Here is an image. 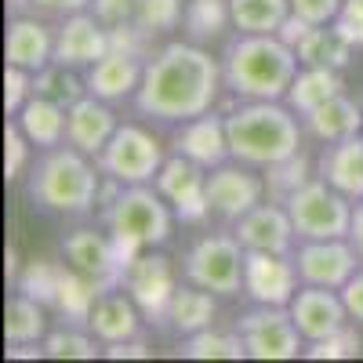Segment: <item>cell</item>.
<instances>
[{"label":"cell","instance_id":"obj_38","mask_svg":"<svg viewBox=\"0 0 363 363\" xmlns=\"http://www.w3.org/2000/svg\"><path fill=\"white\" fill-rule=\"evenodd\" d=\"M178 18H182V0H138L135 4V22L149 37L174 29Z\"/></svg>","mask_w":363,"mask_h":363},{"label":"cell","instance_id":"obj_19","mask_svg":"<svg viewBox=\"0 0 363 363\" xmlns=\"http://www.w3.org/2000/svg\"><path fill=\"white\" fill-rule=\"evenodd\" d=\"M116 128L120 124H116L113 109L95 95H84L80 102L66 109V142L87 157H99L109 145V138L116 135Z\"/></svg>","mask_w":363,"mask_h":363},{"label":"cell","instance_id":"obj_48","mask_svg":"<svg viewBox=\"0 0 363 363\" xmlns=\"http://www.w3.org/2000/svg\"><path fill=\"white\" fill-rule=\"evenodd\" d=\"M106 356H109V359H145L149 349H145V342L128 338V342H113V345H106Z\"/></svg>","mask_w":363,"mask_h":363},{"label":"cell","instance_id":"obj_29","mask_svg":"<svg viewBox=\"0 0 363 363\" xmlns=\"http://www.w3.org/2000/svg\"><path fill=\"white\" fill-rule=\"evenodd\" d=\"M298 58H301V66H330V69H342L349 62V51L352 44L338 33V26L335 22H323V26H313L306 40H301L298 48Z\"/></svg>","mask_w":363,"mask_h":363},{"label":"cell","instance_id":"obj_40","mask_svg":"<svg viewBox=\"0 0 363 363\" xmlns=\"http://www.w3.org/2000/svg\"><path fill=\"white\" fill-rule=\"evenodd\" d=\"M44 352L51 359H95V342L80 330H51L44 338Z\"/></svg>","mask_w":363,"mask_h":363},{"label":"cell","instance_id":"obj_7","mask_svg":"<svg viewBox=\"0 0 363 363\" xmlns=\"http://www.w3.org/2000/svg\"><path fill=\"white\" fill-rule=\"evenodd\" d=\"M244 258H247V251L236 240V233L233 236H225V233L203 236L193 244V251L186 258V277H189V284H196L211 294L229 298L244 287Z\"/></svg>","mask_w":363,"mask_h":363},{"label":"cell","instance_id":"obj_4","mask_svg":"<svg viewBox=\"0 0 363 363\" xmlns=\"http://www.w3.org/2000/svg\"><path fill=\"white\" fill-rule=\"evenodd\" d=\"M106 225L116 244L120 265H131L142 251L160 247L171 236V207L160 193L145 186H128L120 189L106 211Z\"/></svg>","mask_w":363,"mask_h":363},{"label":"cell","instance_id":"obj_15","mask_svg":"<svg viewBox=\"0 0 363 363\" xmlns=\"http://www.w3.org/2000/svg\"><path fill=\"white\" fill-rule=\"evenodd\" d=\"M207 203L211 215H218L225 222H240L251 207L262 203V182L236 164H218L207 174Z\"/></svg>","mask_w":363,"mask_h":363},{"label":"cell","instance_id":"obj_25","mask_svg":"<svg viewBox=\"0 0 363 363\" xmlns=\"http://www.w3.org/2000/svg\"><path fill=\"white\" fill-rule=\"evenodd\" d=\"M306 128L320 142H342V138L359 135L363 109L356 102H349L345 95H335V99H327L323 106H316L313 113H306Z\"/></svg>","mask_w":363,"mask_h":363},{"label":"cell","instance_id":"obj_39","mask_svg":"<svg viewBox=\"0 0 363 363\" xmlns=\"http://www.w3.org/2000/svg\"><path fill=\"white\" fill-rule=\"evenodd\" d=\"M359 352H363V342L349 323L342 330H335V335L320 338V342H309V349H306L309 359H352Z\"/></svg>","mask_w":363,"mask_h":363},{"label":"cell","instance_id":"obj_52","mask_svg":"<svg viewBox=\"0 0 363 363\" xmlns=\"http://www.w3.org/2000/svg\"><path fill=\"white\" fill-rule=\"evenodd\" d=\"M4 269H8V277H11V280L18 277V258H15V251H8V262H4Z\"/></svg>","mask_w":363,"mask_h":363},{"label":"cell","instance_id":"obj_37","mask_svg":"<svg viewBox=\"0 0 363 363\" xmlns=\"http://www.w3.org/2000/svg\"><path fill=\"white\" fill-rule=\"evenodd\" d=\"M33 95H44V99H51V102H58V106H66V109H69L73 102L84 99V87H80V80H77L73 73H66V66L51 62L48 69L37 73V80H33Z\"/></svg>","mask_w":363,"mask_h":363},{"label":"cell","instance_id":"obj_14","mask_svg":"<svg viewBox=\"0 0 363 363\" xmlns=\"http://www.w3.org/2000/svg\"><path fill=\"white\" fill-rule=\"evenodd\" d=\"M62 255L77 272L91 277L102 291H113L116 284H124V265H120L113 236H106V233H95V229L69 233L62 240Z\"/></svg>","mask_w":363,"mask_h":363},{"label":"cell","instance_id":"obj_8","mask_svg":"<svg viewBox=\"0 0 363 363\" xmlns=\"http://www.w3.org/2000/svg\"><path fill=\"white\" fill-rule=\"evenodd\" d=\"M164 149L160 142L135 128V124H124L116 128V135L109 138V145L99 153V167L102 174H109L116 186H145L149 178H157V171L164 167Z\"/></svg>","mask_w":363,"mask_h":363},{"label":"cell","instance_id":"obj_47","mask_svg":"<svg viewBox=\"0 0 363 363\" xmlns=\"http://www.w3.org/2000/svg\"><path fill=\"white\" fill-rule=\"evenodd\" d=\"M342 301H345L349 316L363 323V272H356V277L342 287Z\"/></svg>","mask_w":363,"mask_h":363},{"label":"cell","instance_id":"obj_35","mask_svg":"<svg viewBox=\"0 0 363 363\" xmlns=\"http://www.w3.org/2000/svg\"><path fill=\"white\" fill-rule=\"evenodd\" d=\"M265 174H269V178H265V182H269V193L284 203L298 186H306V182L313 178V164L301 157V153H291V157H284V160H277V164H269Z\"/></svg>","mask_w":363,"mask_h":363},{"label":"cell","instance_id":"obj_1","mask_svg":"<svg viewBox=\"0 0 363 363\" xmlns=\"http://www.w3.org/2000/svg\"><path fill=\"white\" fill-rule=\"evenodd\" d=\"M222 69L196 44H167L145 62L142 84L135 91V106L145 116L160 120H193L211 113L218 99Z\"/></svg>","mask_w":363,"mask_h":363},{"label":"cell","instance_id":"obj_43","mask_svg":"<svg viewBox=\"0 0 363 363\" xmlns=\"http://www.w3.org/2000/svg\"><path fill=\"white\" fill-rule=\"evenodd\" d=\"M335 26H338V33L352 48H363V0H345L338 18H335Z\"/></svg>","mask_w":363,"mask_h":363},{"label":"cell","instance_id":"obj_10","mask_svg":"<svg viewBox=\"0 0 363 363\" xmlns=\"http://www.w3.org/2000/svg\"><path fill=\"white\" fill-rule=\"evenodd\" d=\"M157 193L171 203V211L182 222H203L211 215L207 203V167H200L189 157H167L164 167L157 171Z\"/></svg>","mask_w":363,"mask_h":363},{"label":"cell","instance_id":"obj_3","mask_svg":"<svg viewBox=\"0 0 363 363\" xmlns=\"http://www.w3.org/2000/svg\"><path fill=\"white\" fill-rule=\"evenodd\" d=\"M225 135H229V153L240 164L251 167H269L291 153H298L301 131L291 109L280 102H262L247 99V106H240L225 116Z\"/></svg>","mask_w":363,"mask_h":363},{"label":"cell","instance_id":"obj_5","mask_svg":"<svg viewBox=\"0 0 363 363\" xmlns=\"http://www.w3.org/2000/svg\"><path fill=\"white\" fill-rule=\"evenodd\" d=\"M80 149H51L29 178V196L58 215H84L99 200V174Z\"/></svg>","mask_w":363,"mask_h":363},{"label":"cell","instance_id":"obj_13","mask_svg":"<svg viewBox=\"0 0 363 363\" xmlns=\"http://www.w3.org/2000/svg\"><path fill=\"white\" fill-rule=\"evenodd\" d=\"M298 265L287 255L272 251H247L244 258V291L258 306H291L298 294Z\"/></svg>","mask_w":363,"mask_h":363},{"label":"cell","instance_id":"obj_2","mask_svg":"<svg viewBox=\"0 0 363 363\" xmlns=\"http://www.w3.org/2000/svg\"><path fill=\"white\" fill-rule=\"evenodd\" d=\"M298 51L277 33H240L222 58V80L240 99L280 102L298 77Z\"/></svg>","mask_w":363,"mask_h":363},{"label":"cell","instance_id":"obj_22","mask_svg":"<svg viewBox=\"0 0 363 363\" xmlns=\"http://www.w3.org/2000/svg\"><path fill=\"white\" fill-rule=\"evenodd\" d=\"M55 62V33L37 22L18 15L8 26V66H22L29 73H40Z\"/></svg>","mask_w":363,"mask_h":363},{"label":"cell","instance_id":"obj_50","mask_svg":"<svg viewBox=\"0 0 363 363\" xmlns=\"http://www.w3.org/2000/svg\"><path fill=\"white\" fill-rule=\"evenodd\" d=\"M349 240H352L356 255L363 258V200H359V203H356V211H352V229H349Z\"/></svg>","mask_w":363,"mask_h":363},{"label":"cell","instance_id":"obj_9","mask_svg":"<svg viewBox=\"0 0 363 363\" xmlns=\"http://www.w3.org/2000/svg\"><path fill=\"white\" fill-rule=\"evenodd\" d=\"M240 338L247 345L251 359H294L301 349V330L287 306H262L240 316Z\"/></svg>","mask_w":363,"mask_h":363},{"label":"cell","instance_id":"obj_46","mask_svg":"<svg viewBox=\"0 0 363 363\" xmlns=\"http://www.w3.org/2000/svg\"><path fill=\"white\" fill-rule=\"evenodd\" d=\"M309 29H313V22L309 18H301V15H287V22L277 29V37L284 40V44H291V48H298L301 40H306V33H309Z\"/></svg>","mask_w":363,"mask_h":363},{"label":"cell","instance_id":"obj_20","mask_svg":"<svg viewBox=\"0 0 363 363\" xmlns=\"http://www.w3.org/2000/svg\"><path fill=\"white\" fill-rule=\"evenodd\" d=\"M174 153L196 160L200 167H218L225 164L229 153V135H225V120L215 113H200L193 120H182V131L174 135Z\"/></svg>","mask_w":363,"mask_h":363},{"label":"cell","instance_id":"obj_34","mask_svg":"<svg viewBox=\"0 0 363 363\" xmlns=\"http://www.w3.org/2000/svg\"><path fill=\"white\" fill-rule=\"evenodd\" d=\"M182 356L189 359H244L247 356V345L244 338L236 335H218V330H196V335H189V342L182 345Z\"/></svg>","mask_w":363,"mask_h":363},{"label":"cell","instance_id":"obj_27","mask_svg":"<svg viewBox=\"0 0 363 363\" xmlns=\"http://www.w3.org/2000/svg\"><path fill=\"white\" fill-rule=\"evenodd\" d=\"M218 316V301L211 291L203 287H178L171 306H167V320L171 327L178 330V335H196V330H207L211 323H215Z\"/></svg>","mask_w":363,"mask_h":363},{"label":"cell","instance_id":"obj_17","mask_svg":"<svg viewBox=\"0 0 363 363\" xmlns=\"http://www.w3.org/2000/svg\"><path fill=\"white\" fill-rule=\"evenodd\" d=\"M287 309L306 342H320L327 335H335V330L345 327V316H349L342 294H335L330 287H313V284H306V291H298Z\"/></svg>","mask_w":363,"mask_h":363},{"label":"cell","instance_id":"obj_45","mask_svg":"<svg viewBox=\"0 0 363 363\" xmlns=\"http://www.w3.org/2000/svg\"><path fill=\"white\" fill-rule=\"evenodd\" d=\"M135 4H138V0H91V8H95V18L106 22V26L131 22V18H135Z\"/></svg>","mask_w":363,"mask_h":363},{"label":"cell","instance_id":"obj_49","mask_svg":"<svg viewBox=\"0 0 363 363\" xmlns=\"http://www.w3.org/2000/svg\"><path fill=\"white\" fill-rule=\"evenodd\" d=\"M91 4V0H33V8L48 11V15H77Z\"/></svg>","mask_w":363,"mask_h":363},{"label":"cell","instance_id":"obj_51","mask_svg":"<svg viewBox=\"0 0 363 363\" xmlns=\"http://www.w3.org/2000/svg\"><path fill=\"white\" fill-rule=\"evenodd\" d=\"M8 356H11V359H40V356H48V352H44V345H37V342H22V345H11Z\"/></svg>","mask_w":363,"mask_h":363},{"label":"cell","instance_id":"obj_16","mask_svg":"<svg viewBox=\"0 0 363 363\" xmlns=\"http://www.w3.org/2000/svg\"><path fill=\"white\" fill-rule=\"evenodd\" d=\"M106 22H99L95 15H66V22L55 29V62L66 69H80V66H95L99 58L109 51V29H102Z\"/></svg>","mask_w":363,"mask_h":363},{"label":"cell","instance_id":"obj_12","mask_svg":"<svg viewBox=\"0 0 363 363\" xmlns=\"http://www.w3.org/2000/svg\"><path fill=\"white\" fill-rule=\"evenodd\" d=\"M124 287L131 291L135 306L149 316V320H167V306L178 291L174 284V269L164 255H149L142 251L128 269H124Z\"/></svg>","mask_w":363,"mask_h":363},{"label":"cell","instance_id":"obj_33","mask_svg":"<svg viewBox=\"0 0 363 363\" xmlns=\"http://www.w3.org/2000/svg\"><path fill=\"white\" fill-rule=\"evenodd\" d=\"M62 272H66V265L37 258V262H29L15 277V287L22 294H29V298H37L40 306H55V294H58V284H62Z\"/></svg>","mask_w":363,"mask_h":363},{"label":"cell","instance_id":"obj_23","mask_svg":"<svg viewBox=\"0 0 363 363\" xmlns=\"http://www.w3.org/2000/svg\"><path fill=\"white\" fill-rule=\"evenodd\" d=\"M320 178L349 200H363V138L352 135L342 142H327L320 157Z\"/></svg>","mask_w":363,"mask_h":363},{"label":"cell","instance_id":"obj_32","mask_svg":"<svg viewBox=\"0 0 363 363\" xmlns=\"http://www.w3.org/2000/svg\"><path fill=\"white\" fill-rule=\"evenodd\" d=\"M48 330V320H44V306L37 298H29L18 291V298L8 301V309H4V338L11 345H22V342H40L48 338L44 335Z\"/></svg>","mask_w":363,"mask_h":363},{"label":"cell","instance_id":"obj_28","mask_svg":"<svg viewBox=\"0 0 363 363\" xmlns=\"http://www.w3.org/2000/svg\"><path fill=\"white\" fill-rule=\"evenodd\" d=\"M342 77H338V69H330V66H306L298 77H294V84L287 87V106L294 109V113H313L316 106H323L327 99H335V95H342Z\"/></svg>","mask_w":363,"mask_h":363},{"label":"cell","instance_id":"obj_26","mask_svg":"<svg viewBox=\"0 0 363 363\" xmlns=\"http://www.w3.org/2000/svg\"><path fill=\"white\" fill-rule=\"evenodd\" d=\"M18 128L26 131V138L33 145L55 149L66 138V106H58L44 95H33L18 109Z\"/></svg>","mask_w":363,"mask_h":363},{"label":"cell","instance_id":"obj_30","mask_svg":"<svg viewBox=\"0 0 363 363\" xmlns=\"http://www.w3.org/2000/svg\"><path fill=\"white\" fill-rule=\"evenodd\" d=\"M106 291L91 280V277H84V272H77L73 265L62 272V284H58V294H55V313H62L66 320H73V323H87L91 320V309H95V301L102 298Z\"/></svg>","mask_w":363,"mask_h":363},{"label":"cell","instance_id":"obj_21","mask_svg":"<svg viewBox=\"0 0 363 363\" xmlns=\"http://www.w3.org/2000/svg\"><path fill=\"white\" fill-rule=\"evenodd\" d=\"M142 58L138 55H128V51H106L95 66L87 73V91L102 102H120L138 91L142 84Z\"/></svg>","mask_w":363,"mask_h":363},{"label":"cell","instance_id":"obj_31","mask_svg":"<svg viewBox=\"0 0 363 363\" xmlns=\"http://www.w3.org/2000/svg\"><path fill=\"white\" fill-rule=\"evenodd\" d=\"M240 33H277L291 15V0H229Z\"/></svg>","mask_w":363,"mask_h":363},{"label":"cell","instance_id":"obj_41","mask_svg":"<svg viewBox=\"0 0 363 363\" xmlns=\"http://www.w3.org/2000/svg\"><path fill=\"white\" fill-rule=\"evenodd\" d=\"M29 145L33 142L26 138V131L18 124H8V131H4V178L8 182H15L22 174V167L29 160Z\"/></svg>","mask_w":363,"mask_h":363},{"label":"cell","instance_id":"obj_18","mask_svg":"<svg viewBox=\"0 0 363 363\" xmlns=\"http://www.w3.org/2000/svg\"><path fill=\"white\" fill-rule=\"evenodd\" d=\"M294 222L287 215V207L277 203H258L251 207L244 218L236 222V240L244 244V251H272V255H287L294 244Z\"/></svg>","mask_w":363,"mask_h":363},{"label":"cell","instance_id":"obj_36","mask_svg":"<svg viewBox=\"0 0 363 363\" xmlns=\"http://www.w3.org/2000/svg\"><path fill=\"white\" fill-rule=\"evenodd\" d=\"M225 22H233V11H229V0H189L186 8V26L196 40H207V37H218Z\"/></svg>","mask_w":363,"mask_h":363},{"label":"cell","instance_id":"obj_42","mask_svg":"<svg viewBox=\"0 0 363 363\" xmlns=\"http://www.w3.org/2000/svg\"><path fill=\"white\" fill-rule=\"evenodd\" d=\"M33 77L37 73H29L22 66H8V73H4V109L8 113H18L33 99Z\"/></svg>","mask_w":363,"mask_h":363},{"label":"cell","instance_id":"obj_6","mask_svg":"<svg viewBox=\"0 0 363 363\" xmlns=\"http://www.w3.org/2000/svg\"><path fill=\"white\" fill-rule=\"evenodd\" d=\"M284 207L301 240H349L356 203L345 193H338L330 182L309 178L306 186H298L284 200Z\"/></svg>","mask_w":363,"mask_h":363},{"label":"cell","instance_id":"obj_44","mask_svg":"<svg viewBox=\"0 0 363 363\" xmlns=\"http://www.w3.org/2000/svg\"><path fill=\"white\" fill-rule=\"evenodd\" d=\"M345 0H291V11L309 18L313 26H323V22H335L338 11H342Z\"/></svg>","mask_w":363,"mask_h":363},{"label":"cell","instance_id":"obj_53","mask_svg":"<svg viewBox=\"0 0 363 363\" xmlns=\"http://www.w3.org/2000/svg\"><path fill=\"white\" fill-rule=\"evenodd\" d=\"M8 4H11V11H22L26 4H33V0H8Z\"/></svg>","mask_w":363,"mask_h":363},{"label":"cell","instance_id":"obj_24","mask_svg":"<svg viewBox=\"0 0 363 363\" xmlns=\"http://www.w3.org/2000/svg\"><path fill=\"white\" fill-rule=\"evenodd\" d=\"M87 327L95 330V338H102L106 345L138 338V309H135V298L109 294V291H106V294L95 301V309H91Z\"/></svg>","mask_w":363,"mask_h":363},{"label":"cell","instance_id":"obj_11","mask_svg":"<svg viewBox=\"0 0 363 363\" xmlns=\"http://www.w3.org/2000/svg\"><path fill=\"white\" fill-rule=\"evenodd\" d=\"M359 262L363 258L356 255L352 240H306L298 247V258H294L301 284L330 287V291H342L356 277Z\"/></svg>","mask_w":363,"mask_h":363}]
</instances>
